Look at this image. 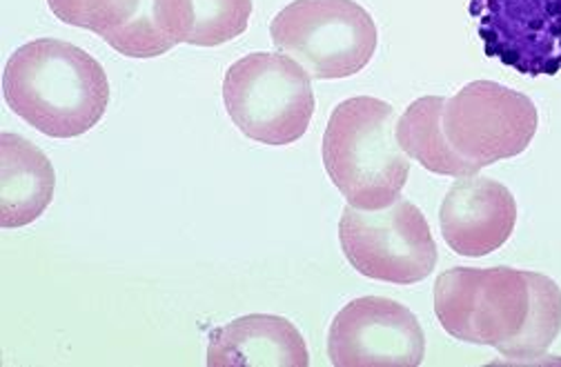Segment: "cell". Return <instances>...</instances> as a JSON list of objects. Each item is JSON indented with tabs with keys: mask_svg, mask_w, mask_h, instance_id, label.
Listing matches in <instances>:
<instances>
[{
	"mask_svg": "<svg viewBox=\"0 0 561 367\" xmlns=\"http://www.w3.org/2000/svg\"><path fill=\"white\" fill-rule=\"evenodd\" d=\"M435 314L457 341L533 360L561 334V287L539 272L455 267L435 283Z\"/></svg>",
	"mask_w": 561,
	"mask_h": 367,
	"instance_id": "obj_1",
	"label": "cell"
},
{
	"mask_svg": "<svg viewBox=\"0 0 561 367\" xmlns=\"http://www.w3.org/2000/svg\"><path fill=\"white\" fill-rule=\"evenodd\" d=\"M3 96L16 116L45 136L77 138L105 116L110 83L103 65L85 49L38 38L10 56Z\"/></svg>",
	"mask_w": 561,
	"mask_h": 367,
	"instance_id": "obj_2",
	"label": "cell"
},
{
	"mask_svg": "<svg viewBox=\"0 0 561 367\" xmlns=\"http://www.w3.org/2000/svg\"><path fill=\"white\" fill-rule=\"evenodd\" d=\"M397 112L373 96L339 103L323 134V165L347 205L383 209L410 176V157L397 140Z\"/></svg>",
	"mask_w": 561,
	"mask_h": 367,
	"instance_id": "obj_3",
	"label": "cell"
},
{
	"mask_svg": "<svg viewBox=\"0 0 561 367\" xmlns=\"http://www.w3.org/2000/svg\"><path fill=\"white\" fill-rule=\"evenodd\" d=\"M310 79L306 67L286 54L254 51L226 71L224 103L248 138L272 147L293 145L308 131L317 107Z\"/></svg>",
	"mask_w": 561,
	"mask_h": 367,
	"instance_id": "obj_4",
	"label": "cell"
},
{
	"mask_svg": "<svg viewBox=\"0 0 561 367\" xmlns=\"http://www.w3.org/2000/svg\"><path fill=\"white\" fill-rule=\"evenodd\" d=\"M270 36L317 81L355 77L379 43L370 12L355 0H295L272 19Z\"/></svg>",
	"mask_w": 561,
	"mask_h": 367,
	"instance_id": "obj_5",
	"label": "cell"
},
{
	"mask_svg": "<svg viewBox=\"0 0 561 367\" xmlns=\"http://www.w3.org/2000/svg\"><path fill=\"white\" fill-rule=\"evenodd\" d=\"M339 241L347 263L359 274L394 285L426 280L439 261L426 216L405 198L383 209L345 205Z\"/></svg>",
	"mask_w": 561,
	"mask_h": 367,
	"instance_id": "obj_6",
	"label": "cell"
},
{
	"mask_svg": "<svg viewBox=\"0 0 561 367\" xmlns=\"http://www.w3.org/2000/svg\"><path fill=\"white\" fill-rule=\"evenodd\" d=\"M444 134L453 150L481 170L528 150L539 125L535 103L495 81H472L446 99Z\"/></svg>",
	"mask_w": 561,
	"mask_h": 367,
	"instance_id": "obj_7",
	"label": "cell"
},
{
	"mask_svg": "<svg viewBox=\"0 0 561 367\" xmlns=\"http://www.w3.org/2000/svg\"><path fill=\"white\" fill-rule=\"evenodd\" d=\"M328 354L336 367H416L426 358V334L405 306L362 297L334 317Z\"/></svg>",
	"mask_w": 561,
	"mask_h": 367,
	"instance_id": "obj_8",
	"label": "cell"
},
{
	"mask_svg": "<svg viewBox=\"0 0 561 367\" xmlns=\"http://www.w3.org/2000/svg\"><path fill=\"white\" fill-rule=\"evenodd\" d=\"M517 203L513 192L485 176L457 181L439 209V226L450 250L468 259L497 252L515 232Z\"/></svg>",
	"mask_w": 561,
	"mask_h": 367,
	"instance_id": "obj_9",
	"label": "cell"
},
{
	"mask_svg": "<svg viewBox=\"0 0 561 367\" xmlns=\"http://www.w3.org/2000/svg\"><path fill=\"white\" fill-rule=\"evenodd\" d=\"M65 25L99 34L127 58H157L174 45L154 19V0H47Z\"/></svg>",
	"mask_w": 561,
	"mask_h": 367,
	"instance_id": "obj_10",
	"label": "cell"
},
{
	"mask_svg": "<svg viewBox=\"0 0 561 367\" xmlns=\"http://www.w3.org/2000/svg\"><path fill=\"white\" fill-rule=\"evenodd\" d=\"M209 367H308L310 354L301 332L284 317L248 314L207 339Z\"/></svg>",
	"mask_w": 561,
	"mask_h": 367,
	"instance_id": "obj_11",
	"label": "cell"
},
{
	"mask_svg": "<svg viewBox=\"0 0 561 367\" xmlns=\"http://www.w3.org/2000/svg\"><path fill=\"white\" fill-rule=\"evenodd\" d=\"M56 174L43 150L19 136H0V226L16 230L34 223L54 198Z\"/></svg>",
	"mask_w": 561,
	"mask_h": 367,
	"instance_id": "obj_12",
	"label": "cell"
},
{
	"mask_svg": "<svg viewBox=\"0 0 561 367\" xmlns=\"http://www.w3.org/2000/svg\"><path fill=\"white\" fill-rule=\"evenodd\" d=\"M252 0H154V19L176 47H217L248 30Z\"/></svg>",
	"mask_w": 561,
	"mask_h": 367,
	"instance_id": "obj_13",
	"label": "cell"
},
{
	"mask_svg": "<svg viewBox=\"0 0 561 367\" xmlns=\"http://www.w3.org/2000/svg\"><path fill=\"white\" fill-rule=\"evenodd\" d=\"M444 105L446 96H424L412 101L397 123V140L410 159L419 161L421 168L433 174L453 179L474 176L481 168L459 157L444 134Z\"/></svg>",
	"mask_w": 561,
	"mask_h": 367,
	"instance_id": "obj_14",
	"label": "cell"
}]
</instances>
